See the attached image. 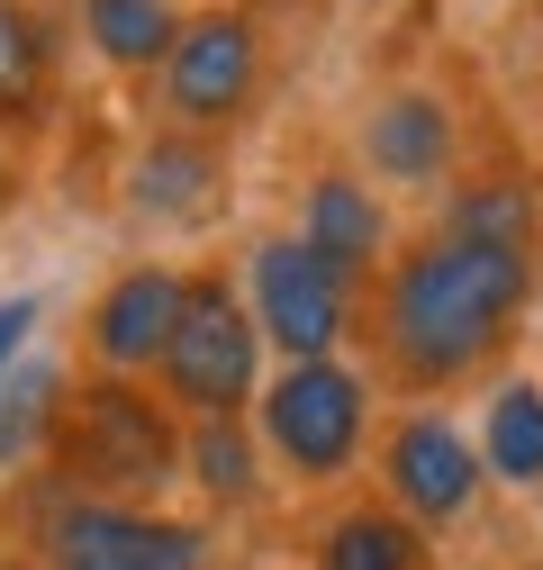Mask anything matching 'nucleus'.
Here are the masks:
<instances>
[{
  "label": "nucleus",
  "mask_w": 543,
  "mask_h": 570,
  "mask_svg": "<svg viewBox=\"0 0 543 570\" xmlns=\"http://www.w3.org/2000/svg\"><path fill=\"white\" fill-rule=\"evenodd\" d=\"M525 308H534V254L435 227L389 263L381 299H372V344H381L389 381L453 390L516 335Z\"/></svg>",
  "instance_id": "1"
},
{
  "label": "nucleus",
  "mask_w": 543,
  "mask_h": 570,
  "mask_svg": "<svg viewBox=\"0 0 543 570\" xmlns=\"http://www.w3.org/2000/svg\"><path fill=\"white\" fill-rule=\"evenodd\" d=\"M55 471L82 498H109V508H146V498L181 471V425L164 416V399L146 381H82L55 416Z\"/></svg>",
  "instance_id": "2"
},
{
  "label": "nucleus",
  "mask_w": 543,
  "mask_h": 570,
  "mask_svg": "<svg viewBox=\"0 0 543 570\" xmlns=\"http://www.w3.org/2000/svg\"><path fill=\"white\" fill-rule=\"evenodd\" d=\"M363 435H372V390L335 353L326 363H282V381L263 390V416H254V444L290 480H345Z\"/></svg>",
  "instance_id": "3"
},
{
  "label": "nucleus",
  "mask_w": 543,
  "mask_h": 570,
  "mask_svg": "<svg viewBox=\"0 0 543 570\" xmlns=\"http://www.w3.org/2000/svg\"><path fill=\"white\" fill-rule=\"evenodd\" d=\"M155 372H164L172 407H190V425H199V416H236V407L263 390V335H254V308L227 291L218 272L190 281V308H181L172 353H164Z\"/></svg>",
  "instance_id": "4"
},
{
  "label": "nucleus",
  "mask_w": 543,
  "mask_h": 570,
  "mask_svg": "<svg viewBox=\"0 0 543 570\" xmlns=\"http://www.w3.org/2000/svg\"><path fill=\"white\" fill-rule=\"evenodd\" d=\"M245 308H254V335L282 344L290 363H326L354 326V272H335L317 245L299 236H263L254 263H245Z\"/></svg>",
  "instance_id": "5"
},
{
  "label": "nucleus",
  "mask_w": 543,
  "mask_h": 570,
  "mask_svg": "<svg viewBox=\"0 0 543 570\" xmlns=\"http://www.w3.org/2000/svg\"><path fill=\"white\" fill-rule=\"evenodd\" d=\"M37 561L46 570H209V534L155 508H109V498L63 489L37 517Z\"/></svg>",
  "instance_id": "6"
},
{
  "label": "nucleus",
  "mask_w": 543,
  "mask_h": 570,
  "mask_svg": "<svg viewBox=\"0 0 543 570\" xmlns=\"http://www.w3.org/2000/svg\"><path fill=\"white\" fill-rule=\"evenodd\" d=\"M164 73V109L190 127V136H227L245 109H254V82H263V46H254V19L245 10H199L181 19L172 55L155 63Z\"/></svg>",
  "instance_id": "7"
},
{
  "label": "nucleus",
  "mask_w": 543,
  "mask_h": 570,
  "mask_svg": "<svg viewBox=\"0 0 543 570\" xmlns=\"http://www.w3.org/2000/svg\"><path fill=\"white\" fill-rule=\"evenodd\" d=\"M381 489H389V508L417 525V534L462 525V517H471V498H481V444H471L453 416L417 407V416H398V425H389Z\"/></svg>",
  "instance_id": "8"
},
{
  "label": "nucleus",
  "mask_w": 543,
  "mask_h": 570,
  "mask_svg": "<svg viewBox=\"0 0 543 570\" xmlns=\"http://www.w3.org/2000/svg\"><path fill=\"white\" fill-rule=\"evenodd\" d=\"M181 308H190V272H172V263H127L109 291L91 299V317H82L91 363H100L109 381H146L164 353H172Z\"/></svg>",
  "instance_id": "9"
},
{
  "label": "nucleus",
  "mask_w": 543,
  "mask_h": 570,
  "mask_svg": "<svg viewBox=\"0 0 543 570\" xmlns=\"http://www.w3.org/2000/svg\"><path fill=\"white\" fill-rule=\"evenodd\" d=\"M453 146H462V136H453V109L435 91H389V100L363 109V164L381 181H398V190L444 181L453 173Z\"/></svg>",
  "instance_id": "10"
},
{
  "label": "nucleus",
  "mask_w": 543,
  "mask_h": 570,
  "mask_svg": "<svg viewBox=\"0 0 543 570\" xmlns=\"http://www.w3.org/2000/svg\"><path fill=\"white\" fill-rule=\"evenodd\" d=\"M218 190H227V155H218V136H190V127L146 136L127 164V199L146 218H209Z\"/></svg>",
  "instance_id": "11"
},
{
  "label": "nucleus",
  "mask_w": 543,
  "mask_h": 570,
  "mask_svg": "<svg viewBox=\"0 0 543 570\" xmlns=\"http://www.w3.org/2000/svg\"><path fill=\"white\" fill-rule=\"evenodd\" d=\"M299 245H317L335 272H372L381 263V245H389V208L354 181V173H326V181H308V199H299Z\"/></svg>",
  "instance_id": "12"
},
{
  "label": "nucleus",
  "mask_w": 543,
  "mask_h": 570,
  "mask_svg": "<svg viewBox=\"0 0 543 570\" xmlns=\"http://www.w3.org/2000/svg\"><path fill=\"white\" fill-rule=\"evenodd\" d=\"M317 570H435V552L398 508H345L317 534Z\"/></svg>",
  "instance_id": "13"
},
{
  "label": "nucleus",
  "mask_w": 543,
  "mask_h": 570,
  "mask_svg": "<svg viewBox=\"0 0 543 570\" xmlns=\"http://www.w3.org/2000/svg\"><path fill=\"white\" fill-rule=\"evenodd\" d=\"M181 471L218 498V508H254L263 498V471H254V425L245 416H199L181 435Z\"/></svg>",
  "instance_id": "14"
},
{
  "label": "nucleus",
  "mask_w": 543,
  "mask_h": 570,
  "mask_svg": "<svg viewBox=\"0 0 543 570\" xmlns=\"http://www.w3.org/2000/svg\"><path fill=\"white\" fill-rule=\"evenodd\" d=\"M55 416H63V372L10 363V381H0V471H28L55 444Z\"/></svg>",
  "instance_id": "15"
},
{
  "label": "nucleus",
  "mask_w": 543,
  "mask_h": 570,
  "mask_svg": "<svg viewBox=\"0 0 543 570\" xmlns=\"http://www.w3.org/2000/svg\"><path fill=\"white\" fill-rule=\"evenodd\" d=\"M82 28H91V46L118 63V73H146V63L172 55L181 10L172 0H82Z\"/></svg>",
  "instance_id": "16"
},
{
  "label": "nucleus",
  "mask_w": 543,
  "mask_h": 570,
  "mask_svg": "<svg viewBox=\"0 0 543 570\" xmlns=\"http://www.w3.org/2000/svg\"><path fill=\"white\" fill-rule=\"evenodd\" d=\"M55 91V55L46 28L28 19V0H0V127H28Z\"/></svg>",
  "instance_id": "17"
},
{
  "label": "nucleus",
  "mask_w": 543,
  "mask_h": 570,
  "mask_svg": "<svg viewBox=\"0 0 543 570\" xmlns=\"http://www.w3.org/2000/svg\"><path fill=\"white\" fill-rule=\"evenodd\" d=\"M481 462L498 471V480H543V390L534 381H507L498 399H490V425H481Z\"/></svg>",
  "instance_id": "18"
},
{
  "label": "nucleus",
  "mask_w": 543,
  "mask_h": 570,
  "mask_svg": "<svg viewBox=\"0 0 543 570\" xmlns=\"http://www.w3.org/2000/svg\"><path fill=\"white\" fill-rule=\"evenodd\" d=\"M28 326H37V299H0V381H10V363H19Z\"/></svg>",
  "instance_id": "19"
},
{
  "label": "nucleus",
  "mask_w": 543,
  "mask_h": 570,
  "mask_svg": "<svg viewBox=\"0 0 543 570\" xmlns=\"http://www.w3.org/2000/svg\"><path fill=\"white\" fill-rule=\"evenodd\" d=\"M10 190H19V173H10V155H0V208H10Z\"/></svg>",
  "instance_id": "20"
},
{
  "label": "nucleus",
  "mask_w": 543,
  "mask_h": 570,
  "mask_svg": "<svg viewBox=\"0 0 543 570\" xmlns=\"http://www.w3.org/2000/svg\"><path fill=\"white\" fill-rule=\"evenodd\" d=\"M0 570H46V561H37V552H10V561H0Z\"/></svg>",
  "instance_id": "21"
},
{
  "label": "nucleus",
  "mask_w": 543,
  "mask_h": 570,
  "mask_svg": "<svg viewBox=\"0 0 543 570\" xmlns=\"http://www.w3.org/2000/svg\"><path fill=\"white\" fill-rule=\"evenodd\" d=\"M534 299H543V254H534Z\"/></svg>",
  "instance_id": "22"
},
{
  "label": "nucleus",
  "mask_w": 543,
  "mask_h": 570,
  "mask_svg": "<svg viewBox=\"0 0 543 570\" xmlns=\"http://www.w3.org/2000/svg\"><path fill=\"white\" fill-rule=\"evenodd\" d=\"M534 570H543V561H534Z\"/></svg>",
  "instance_id": "23"
}]
</instances>
